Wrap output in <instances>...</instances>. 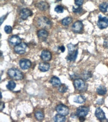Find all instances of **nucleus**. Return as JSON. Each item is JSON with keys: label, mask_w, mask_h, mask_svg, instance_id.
I'll return each instance as SVG.
<instances>
[{"label": "nucleus", "mask_w": 108, "mask_h": 122, "mask_svg": "<svg viewBox=\"0 0 108 122\" xmlns=\"http://www.w3.org/2000/svg\"><path fill=\"white\" fill-rule=\"evenodd\" d=\"M8 74L9 77L14 80H22L23 76L21 71L16 68H11L8 71Z\"/></svg>", "instance_id": "nucleus-1"}, {"label": "nucleus", "mask_w": 108, "mask_h": 122, "mask_svg": "<svg viewBox=\"0 0 108 122\" xmlns=\"http://www.w3.org/2000/svg\"><path fill=\"white\" fill-rule=\"evenodd\" d=\"M56 111L59 114L64 116L68 115L69 113V108L63 104H60L56 107Z\"/></svg>", "instance_id": "nucleus-2"}, {"label": "nucleus", "mask_w": 108, "mask_h": 122, "mask_svg": "<svg viewBox=\"0 0 108 122\" xmlns=\"http://www.w3.org/2000/svg\"><path fill=\"white\" fill-rule=\"evenodd\" d=\"M27 48V44L24 43H23L15 46L14 48V51L16 53L19 55H21V54H24Z\"/></svg>", "instance_id": "nucleus-3"}, {"label": "nucleus", "mask_w": 108, "mask_h": 122, "mask_svg": "<svg viewBox=\"0 0 108 122\" xmlns=\"http://www.w3.org/2000/svg\"><path fill=\"white\" fill-rule=\"evenodd\" d=\"M97 24L98 26L100 29L106 28L108 26V18L107 17H102L100 15Z\"/></svg>", "instance_id": "nucleus-4"}, {"label": "nucleus", "mask_w": 108, "mask_h": 122, "mask_svg": "<svg viewBox=\"0 0 108 122\" xmlns=\"http://www.w3.org/2000/svg\"><path fill=\"white\" fill-rule=\"evenodd\" d=\"M74 86L76 90L78 91H82L85 89L86 84L83 80L78 79L74 81Z\"/></svg>", "instance_id": "nucleus-5"}, {"label": "nucleus", "mask_w": 108, "mask_h": 122, "mask_svg": "<svg viewBox=\"0 0 108 122\" xmlns=\"http://www.w3.org/2000/svg\"><path fill=\"white\" fill-rule=\"evenodd\" d=\"M89 112V109L86 107L81 106L77 109L76 114L78 116L85 117L88 115Z\"/></svg>", "instance_id": "nucleus-6"}, {"label": "nucleus", "mask_w": 108, "mask_h": 122, "mask_svg": "<svg viewBox=\"0 0 108 122\" xmlns=\"http://www.w3.org/2000/svg\"><path fill=\"white\" fill-rule=\"evenodd\" d=\"M32 15V12L28 9H23L20 12V17L23 20H26L28 17L31 16Z\"/></svg>", "instance_id": "nucleus-7"}, {"label": "nucleus", "mask_w": 108, "mask_h": 122, "mask_svg": "<svg viewBox=\"0 0 108 122\" xmlns=\"http://www.w3.org/2000/svg\"><path fill=\"white\" fill-rule=\"evenodd\" d=\"M20 68L23 70H27L29 69L31 66V62L28 59H22L19 63Z\"/></svg>", "instance_id": "nucleus-8"}, {"label": "nucleus", "mask_w": 108, "mask_h": 122, "mask_svg": "<svg viewBox=\"0 0 108 122\" xmlns=\"http://www.w3.org/2000/svg\"><path fill=\"white\" fill-rule=\"evenodd\" d=\"M83 29V24L80 21L76 22L72 26V30L75 33H79Z\"/></svg>", "instance_id": "nucleus-9"}, {"label": "nucleus", "mask_w": 108, "mask_h": 122, "mask_svg": "<svg viewBox=\"0 0 108 122\" xmlns=\"http://www.w3.org/2000/svg\"><path fill=\"white\" fill-rule=\"evenodd\" d=\"M95 115L96 117L101 121L106 119V116L104 112L100 108H97L95 111Z\"/></svg>", "instance_id": "nucleus-10"}, {"label": "nucleus", "mask_w": 108, "mask_h": 122, "mask_svg": "<svg viewBox=\"0 0 108 122\" xmlns=\"http://www.w3.org/2000/svg\"><path fill=\"white\" fill-rule=\"evenodd\" d=\"M9 40L10 44H12V45H15V46H17L20 44L22 42L21 39H20L18 36H17V35L12 36L11 38H9Z\"/></svg>", "instance_id": "nucleus-11"}, {"label": "nucleus", "mask_w": 108, "mask_h": 122, "mask_svg": "<svg viewBox=\"0 0 108 122\" xmlns=\"http://www.w3.org/2000/svg\"><path fill=\"white\" fill-rule=\"evenodd\" d=\"M40 57L45 62L49 61L51 59V53L47 50H44L42 52L40 55Z\"/></svg>", "instance_id": "nucleus-12"}, {"label": "nucleus", "mask_w": 108, "mask_h": 122, "mask_svg": "<svg viewBox=\"0 0 108 122\" xmlns=\"http://www.w3.org/2000/svg\"><path fill=\"white\" fill-rule=\"evenodd\" d=\"M48 36V33L45 30H40L38 32V38L41 40H45Z\"/></svg>", "instance_id": "nucleus-13"}, {"label": "nucleus", "mask_w": 108, "mask_h": 122, "mask_svg": "<svg viewBox=\"0 0 108 122\" xmlns=\"http://www.w3.org/2000/svg\"><path fill=\"white\" fill-rule=\"evenodd\" d=\"M49 82L53 86V87H59V86L61 84V81L59 78L56 77V76H53V77L51 78Z\"/></svg>", "instance_id": "nucleus-14"}, {"label": "nucleus", "mask_w": 108, "mask_h": 122, "mask_svg": "<svg viewBox=\"0 0 108 122\" xmlns=\"http://www.w3.org/2000/svg\"><path fill=\"white\" fill-rule=\"evenodd\" d=\"M50 68V65L47 63H40L39 65L38 69L42 72H47Z\"/></svg>", "instance_id": "nucleus-15"}, {"label": "nucleus", "mask_w": 108, "mask_h": 122, "mask_svg": "<svg viewBox=\"0 0 108 122\" xmlns=\"http://www.w3.org/2000/svg\"><path fill=\"white\" fill-rule=\"evenodd\" d=\"M78 54V50H76L74 52L69 53L68 56L67 57L66 59L70 61H75L77 57V55Z\"/></svg>", "instance_id": "nucleus-16"}, {"label": "nucleus", "mask_w": 108, "mask_h": 122, "mask_svg": "<svg viewBox=\"0 0 108 122\" xmlns=\"http://www.w3.org/2000/svg\"><path fill=\"white\" fill-rule=\"evenodd\" d=\"M86 98L83 96L79 95L77 96L74 98L73 101L75 103H78V104H82L84 103L86 101Z\"/></svg>", "instance_id": "nucleus-17"}, {"label": "nucleus", "mask_w": 108, "mask_h": 122, "mask_svg": "<svg viewBox=\"0 0 108 122\" xmlns=\"http://www.w3.org/2000/svg\"><path fill=\"white\" fill-rule=\"evenodd\" d=\"M49 7L48 4L45 2H41L38 4V8L41 11H46Z\"/></svg>", "instance_id": "nucleus-18"}, {"label": "nucleus", "mask_w": 108, "mask_h": 122, "mask_svg": "<svg viewBox=\"0 0 108 122\" xmlns=\"http://www.w3.org/2000/svg\"><path fill=\"white\" fill-rule=\"evenodd\" d=\"M107 90L104 86L101 85L97 89V93L99 95H104L107 93Z\"/></svg>", "instance_id": "nucleus-19"}, {"label": "nucleus", "mask_w": 108, "mask_h": 122, "mask_svg": "<svg viewBox=\"0 0 108 122\" xmlns=\"http://www.w3.org/2000/svg\"><path fill=\"white\" fill-rule=\"evenodd\" d=\"M54 120L55 122H64L66 121V118L64 116L58 114L55 116Z\"/></svg>", "instance_id": "nucleus-20"}, {"label": "nucleus", "mask_w": 108, "mask_h": 122, "mask_svg": "<svg viewBox=\"0 0 108 122\" xmlns=\"http://www.w3.org/2000/svg\"><path fill=\"white\" fill-rule=\"evenodd\" d=\"M39 21L40 22V23H39V25H41L42 24H45V27H47L48 26H50L51 25V22L49 21V20L45 17L42 18L41 19H39Z\"/></svg>", "instance_id": "nucleus-21"}, {"label": "nucleus", "mask_w": 108, "mask_h": 122, "mask_svg": "<svg viewBox=\"0 0 108 122\" xmlns=\"http://www.w3.org/2000/svg\"><path fill=\"white\" fill-rule=\"evenodd\" d=\"M68 86L65 84H61L58 87V91L61 93H64L68 90Z\"/></svg>", "instance_id": "nucleus-22"}, {"label": "nucleus", "mask_w": 108, "mask_h": 122, "mask_svg": "<svg viewBox=\"0 0 108 122\" xmlns=\"http://www.w3.org/2000/svg\"><path fill=\"white\" fill-rule=\"evenodd\" d=\"M16 87V84L14 81H10L8 82V84L6 85V87L10 91H13Z\"/></svg>", "instance_id": "nucleus-23"}, {"label": "nucleus", "mask_w": 108, "mask_h": 122, "mask_svg": "<svg viewBox=\"0 0 108 122\" xmlns=\"http://www.w3.org/2000/svg\"><path fill=\"white\" fill-rule=\"evenodd\" d=\"M72 22V19L71 17H66L62 20V24L64 26H68Z\"/></svg>", "instance_id": "nucleus-24"}, {"label": "nucleus", "mask_w": 108, "mask_h": 122, "mask_svg": "<svg viewBox=\"0 0 108 122\" xmlns=\"http://www.w3.org/2000/svg\"><path fill=\"white\" fill-rule=\"evenodd\" d=\"M108 8V4L106 2L101 4L99 6V9L100 10V11L103 13H105L107 12Z\"/></svg>", "instance_id": "nucleus-25"}, {"label": "nucleus", "mask_w": 108, "mask_h": 122, "mask_svg": "<svg viewBox=\"0 0 108 122\" xmlns=\"http://www.w3.org/2000/svg\"><path fill=\"white\" fill-rule=\"evenodd\" d=\"M34 115H35V118H37V119L38 120H39V121L42 120L44 117V115L43 113L41 111L36 112L35 113Z\"/></svg>", "instance_id": "nucleus-26"}, {"label": "nucleus", "mask_w": 108, "mask_h": 122, "mask_svg": "<svg viewBox=\"0 0 108 122\" xmlns=\"http://www.w3.org/2000/svg\"><path fill=\"white\" fill-rule=\"evenodd\" d=\"M54 11H55V12H56L57 13H58V14L62 13L64 11V9L61 6H57L55 8Z\"/></svg>", "instance_id": "nucleus-27"}, {"label": "nucleus", "mask_w": 108, "mask_h": 122, "mask_svg": "<svg viewBox=\"0 0 108 122\" xmlns=\"http://www.w3.org/2000/svg\"><path fill=\"white\" fill-rule=\"evenodd\" d=\"M67 48L68 49V53L73 52L75 51V46L72 44H68L67 45Z\"/></svg>", "instance_id": "nucleus-28"}, {"label": "nucleus", "mask_w": 108, "mask_h": 122, "mask_svg": "<svg viewBox=\"0 0 108 122\" xmlns=\"http://www.w3.org/2000/svg\"><path fill=\"white\" fill-rule=\"evenodd\" d=\"M4 30L7 34H10L12 32V28L10 26H6L4 28Z\"/></svg>", "instance_id": "nucleus-29"}, {"label": "nucleus", "mask_w": 108, "mask_h": 122, "mask_svg": "<svg viewBox=\"0 0 108 122\" xmlns=\"http://www.w3.org/2000/svg\"><path fill=\"white\" fill-rule=\"evenodd\" d=\"M73 11L75 13H80L82 11V9L81 7H78L77 8H75L74 7H73Z\"/></svg>", "instance_id": "nucleus-30"}, {"label": "nucleus", "mask_w": 108, "mask_h": 122, "mask_svg": "<svg viewBox=\"0 0 108 122\" xmlns=\"http://www.w3.org/2000/svg\"><path fill=\"white\" fill-rule=\"evenodd\" d=\"M83 2L84 0H75V4L78 6H81V5L83 4Z\"/></svg>", "instance_id": "nucleus-31"}, {"label": "nucleus", "mask_w": 108, "mask_h": 122, "mask_svg": "<svg viewBox=\"0 0 108 122\" xmlns=\"http://www.w3.org/2000/svg\"><path fill=\"white\" fill-rule=\"evenodd\" d=\"M5 104L3 102H1V104H0V108H1V112H2L3 109L5 108Z\"/></svg>", "instance_id": "nucleus-32"}, {"label": "nucleus", "mask_w": 108, "mask_h": 122, "mask_svg": "<svg viewBox=\"0 0 108 122\" xmlns=\"http://www.w3.org/2000/svg\"><path fill=\"white\" fill-rule=\"evenodd\" d=\"M58 49L61 51V52H62V53H64V51H65V47L63 46H62L59 47Z\"/></svg>", "instance_id": "nucleus-33"}, {"label": "nucleus", "mask_w": 108, "mask_h": 122, "mask_svg": "<svg viewBox=\"0 0 108 122\" xmlns=\"http://www.w3.org/2000/svg\"><path fill=\"white\" fill-rule=\"evenodd\" d=\"M6 16H3L1 18V25L2 24V23L4 21V20L6 19Z\"/></svg>", "instance_id": "nucleus-34"}, {"label": "nucleus", "mask_w": 108, "mask_h": 122, "mask_svg": "<svg viewBox=\"0 0 108 122\" xmlns=\"http://www.w3.org/2000/svg\"><path fill=\"white\" fill-rule=\"evenodd\" d=\"M79 120L81 122H83L85 120V118H84V117L81 116V117H79Z\"/></svg>", "instance_id": "nucleus-35"}, {"label": "nucleus", "mask_w": 108, "mask_h": 122, "mask_svg": "<svg viewBox=\"0 0 108 122\" xmlns=\"http://www.w3.org/2000/svg\"><path fill=\"white\" fill-rule=\"evenodd\" d=\"M0 94H1V99L2 98V92H0Z\"/></svg>", "instance_id": "nucleus-36"}, {"label": "nucleus", "mask_w": 108, "mask_h": 122, "mask_svg": "<svg viewBox=\"0 0 108 122\" xmlns=\"http://www.w3.org/2000/svg\"><path fill=\"white\" fill-rule=\"evenodd\" d=\"M57 1H61V0H57Z\"/></svg>", "instance_id": "nucleus-37"}]
</instances>
